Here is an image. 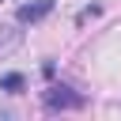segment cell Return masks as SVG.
Returning <instances> with one entry per match:
<instances>
[{"label": "cell", "mask_w": 121, "mask_h": 121, "mask_svg": "<svg viewBox=\"0 0 121 121\" xmlns=\"http://www.w3.org/2000/svg\"><path fill=\"white\" fill-rule=\"evenodd\" d=\"M42 102H45V110H79V106H83V95H76V91L64 87V83H53V87L42 95Z\"/></svg>", "instance_id": "obj_1"}, {"label": "cell", "mask_w": 121, "mask_h": 121, "mask_svg": "<svg viewBox=\"0 0 121 121\" xmlns=\"http://www.w3.org/2000/svg\"><path fill=\"white\" fill-rule=\"evenodd\" d=\"M53 11V0H38V4H23L15 15H19V23H38V19H45Z\"/></svg>", "instance_id": "obj_2"}, {"label": "cell", "mask_w": 121, "mask_h": 121, "mask_svg": "<svg viewBox=\"0 0 121 121\" xmlns=\"http://www.w3.org/2000/svg\"><path fill=\"white\" fill-rule=\"evenodd\" d=\"M0 87H4V91H19V87H23V76H19V72H8V76L0 79Z\"/></svg>", "instance_id": "obj_3"}, {"label": "cell", "mask_w": 121, "mask_h": 121, "mask_svg": "<svg viewBox=\"0 0 121 121\" xmlns=\"http://www.w3.org/2000/svg\"><path fill=\"white\" fill-rule=\"evenodd\" d=\"M4 117H8V110H0V121H4Z\"/></svg>", "instance_id": "obj_4"}, {"label": "cell", "mask_w": 121, "mask_h": 121, "mask_svg": "<svg viewBox=\"0 0 121 121\" xmlns=\"http://www.w3.org/2000/svg\"><path fill=\"white\" fill-rule=\"evenodd\" d=\"M0 42H4V38H0Z\"/></svg>", "instance_id": "obj_5"}]
</instances>
